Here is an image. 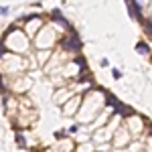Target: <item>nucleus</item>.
<instances>
[{
	"instance_id": "obj_2",
	"label": "nucleus",
	"mask_w": 152,
	"mask_h": 152,
	"mask_svg": "<svg viewBox=\"0 0 152 152\" xmlns=\"http://www.w3.org/2000/svg\"><path fill=\"white\" fill-rule=\"evenodd\" d=\"M114 107L118 110V114H122V116H130V114H132V110H130V107H126V105H122L120 102H118Z\"/></svg>"
},
{
	"instance_id": "obj_7",
	"label": "nucleus",
	"mask_w": 152,
	"mask_h": 152,
	"mask_svg": "<svg viewBox=\"0 0 152 152\" xmlns=\"http://www.w3.org/2000/svg\"><path fill=\"white\" fill-rule=\"evenodd\" d=\"M150 130H152V124H150Z\"/></svg>"
},
{
	"instance_id": "obj_3",
	"label": "nucleus",
	"mask_w": 152,
	"mask_h": 152,
	"mask_svg": "<svg viewBox=\"0 0 152 152\" xmlns=\"http://www.w3.org/2000/svg\"><path fill=\"white\" fill-rule=\"evenodd\" d=\"M136 51H138V53H148L150 49H148L146 43H138V45H136Z\"/></svg>"
},
{
	"instance_id": "obj_6",
	"label": "nucleus",
	"mask_w": 152,
	"mask_h": 152,
	"mask_svg": "<svg viewBox=\"0 0 152 152\" xmlns=\"http://www.w3.org/2000/svg\"><path fill=\"white\" fill-rule=\"evenodd\" d=\"M2 53H4V51H2V47H0V55H2Z\"/></svg>"
},
{
	"instance_id": "obj_4",
	"label": "nucleus",
	"mask_w": 152,
	"mask_h": 152,
	"mask_svg": "<svg viewBox=\"0 0 152 152\" xmlns=\"http://www.w3.org/2000/svg\"><path fill=\"white\" fill-rule=\"evenodd\" d=\"M16 142H18L20 146H24V138H23V136H16Z\"/></svg>"
},
{
	"instance_id": "obj_1",
	"label": "nucleus",
	"mask_w": 152,
	"mask_h": 152,
	"mask_svg": "<svg viewBox=\"0 0 152 152\" xmlns=\"http://www.w3.org/2000/svg\"><path fill=\"white\" fill-rule=\"evenodd\" d=\"M63 47L69 49V51H79V49H81V41H79L75 35H71V37H67V39L63 41Z\"/></svg>"
},
{
	"instance_id": "obj_5",
	"label": "nucleus",
	"mask_w": 152,
	"mask_h": 152,
	"mask_svg": "<svg viewBox=\"0 0 152 152\" xmlns=\"http://www.w3.org/2000/svg\"><path fill=\"white\" fill-rule=\"evenodd\" d=\"M146 33H152V23H150V24H146Z\"/></svg>"
}]
</instances>
